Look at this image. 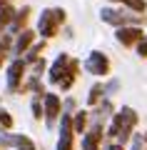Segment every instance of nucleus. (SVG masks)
<instances>
[{"label":"nucleus","instance_id":"obj_21","mask_svg":"<svg viewBox=\"0 0 147 150\" xmlns=\"http://www.w3.org/2000/svg\"><path fill=\"white\" fill-rule=\"evenodd\" d=\"M137 55H140V58H147V33H145V38H142V43L137 45Z\"/></svg>","mask_w":147,"mask_h":150},{"label":"nucleus","instance_id":"obj_20","mask_svg":"<svg viewBox=\"0 0 147 150\" xmlns=\"http://www.w3.org/2000/svg\"><path fill=\"white\" fill-rule=\"evenodd\" d=\"M30 110H32V118H35V120H42V100H40V98H32Z\"/></svg>","mask_w":147,"mask_h":150},{"label":"nucleus","instance_id":"obj_16","mask_svg":"<svg viewBox=\"0 0 147 150\" xmlns=\"http://www.w3.org/2000/svg\"><path fill=\"white\" fill-rule=\"evenodd\" d=\"M77 70H80V63L72 58V65H70V73L65 75L63 80H60V85H58L60 90H70V88L75 85V80H77Z\"/></svg>","mask_w":147,"mask_h":150},{"label":"nucleus","instance_id":"obj_11","mask_svg":"<svg viewBox=\"0 0 147 150\" xmlns=\"http://www.w3.org/2000/svg\"><path fill=\"white\" fill-rule=\"evenodd\" d=\"M100 143H102V120L95 118L92 128L85 130L82 135V150H100Z\"/></svg>","mask_w":147,"mask_h":150},{"label":"nucleus","instance_id":"obj_19","mask_svg":"<svg viewBox=\"0 0 147 150\" xmlns=\"http://www.w3.org/2000/svg\"><path fill=\"white\" fill-rule=\"evenodd\" d=\"M0 128L5 130V133H8V130H13V115L5 110V108H0Z\"/></svg>","mask_w":147,"mask_h":150},{"label":"nucleus","instance_id":"obj_12","mask_svg":"<svg viewBox=\"0 0 147 150\" xmlns=\"http://www.w3.org/2000/svg\"><path fill=\"white\" fill-rule=\"evenodd\" d=\"M0 145H10L13 150H37L27 135L23 133H10V135H0Z\"/></svg>","mask_w":147,"mask_h":150},{"label":"nucleus","instance_id":"obj_2","mask_svg":"<svg viewBox=\"0 0 147 150\" xmlns=\"http://www.w3.org/2000/svg\"><path fill=\"white\" fill-rule=\"evenodd\" d=\"M68 20V13H65V8H45V10L40 13V18H37V35L42 38V40H50V38L58 35L60 25Z\"/></svg>","mask_w":147,"mask_h":150},{"label":"nucleus","instance_id":"obj_22","mask_svg":"<svg viewBox=\"0 0 147 150\" xmlns=\"http://www.w3.org/2000/svg\"><path fill=\"white\" fill-rule=\"evenodd\" d=\"M132 150H145V145H142V135H132Z\"/></svg>","mask_w":147,"mask_h":150},{"label":"nucleus","instance_id":"obj_24","mask_svg":"<svg viewBox=\"0 0 147 150\" xmlns=\"http://www.w3.org/2000/svg\"><path fill=\"white\" fill-rule=\"evenodd\" d=\"M8 3H10V0H0V10H3V8H5Z\"/></svg>","mask_w":147,"mask_h":150},{"label":"nucleus","instance_id":"obj_13","mask_svg":"<svg viewBox=\"0 0 147 150\" xmlns=\"http://www.w3.org/2000/svg\"><path fill=\"white\" fill-rule=\"evenodd\" d=\"M30 13H32V8H20V10H15V18H13V23H10V25H8V35H13V38H15L18 35V33H23V30H25V25H27V18H30Z\"/></svg>","mask_w":147,"mask_h":150},{"label":"nucleus","instance_id":"obj_7","mask_svg":"<svg viewBox=\"0 0 147 150\" xmlns=\"http://www.w3.org/2000/svg\"><path fill=\"white\" fill-rule=\"evenodd\" d=\"M70 65H72V58H70L68 53H60L58 58L53 60L50 70H47V83H50V85H60V80L70 73Z\"/></svg>","mask_w":147,"mask_h":150},{"label":"nucleus","instance_id":"obj_17","mask_svg":"<svg viewBox=\"0 0 147 150\" xmlns=\"http://www.w3.org/2000/svg\"><path fill=\"white\" fill-rule=\"evenodd\" d=\"M72 130H75V135H85V130H87V112L85 110L72 112Z\"/></svg>","mask_w":147,"mask_h":150},{"label":"nucleus","instance_id":"obj_23","mask_svg":"<svg viewBox=\"0 0 147 150\" xmlns=\"http://www.w3.org/2000/svg\"><path fill=\"white\" fill-rule=\"evenodd\" d=\"M107 150H125V148H122V145H117V143H110V145H107Z\"/></svg>","mask_w":147,"mask_h":150},{"label":"nucleus","instance_id":"obj_15","mask_svg":"<svg viewBox=\"0 0 147 150\" xmlns=\"http://www.w3.org/2000/svg\"><path fill=\"white\" fill-rule=\"evenodd\" d=\"M110 3H117V5H125L130 13L135 15H145L147 10V0H110Z\"/></svg>","mask_w":147,"mask_h":150},{"label":"nucleus","instance_id":"obj_3","mask_svg":"<svg viewBox=\"0 0 147 150\" xmlns=\"http://www.w3.org/2000/svg\"><path fill=\"white\" fill-rule=\"evenodd\" d=\"M100 20L107 23V25H112L117 30V28H127V25H137L140 28L142 23H145V15H135V13H130V10H117V8H102L100 10Z\"/></svg>","mask_w":147,"mask_h":150},{"label":"nucleus","instance_id":"obj_6","mask_svg":"<svg viewBox=\"0 0 147 150\" xmlns=\"http://www.w3.org/2000/svg\"><path fill=\"white\" fill-rule=\"evenodd\" d=\"M25 73H27V63L23 58H13L10 65H8V78H5L8 90H10V93H18L23 88V78H25Z\"/></svg>","mask_w":147,"mask_h":150},{"label":"nucleus","instance_id":"obj_5","mask_svg":"<svg viewBox=\"0 0 147 150\" xmlns=\"http://www.w3.org/2000/svg\"><path fill=\"white\" fill-rule=\"evenodd\" d=\"M85 70L95 78H105V75H110V58L102 50H92L85 58Z\"/></svg>","mask_w":147,"mask_h":150},{"label":"nucleus","instance_id":"obj_18","mask_svg":"<svg viewBox=\"0 0 147 150\" xmlns=\"http://www.w3.org/2000/svg\"><path fill=\"white\" fill-rule=\"evenodd\" d=\"M100 100H105V85L102 83H95L87 90V105H97Z\"/></svg>","mask_w":147,"mask_h":150},{"label":"nucleus","instance_id":"obj_8","mask_svg":"<svg viewBox=\"0 0 147 150\" xmlns=\"http://www.w3.org/2000/svg\"><path fill=\"white\" fill-rule=\"evenodd\" d=\"M60 138H58V150H72L75 148V130H72V115L63 112L60 115Z\"/></svg>","mask_w":147,"mask_h":150},{"label":"nucleus","instance_id":"obj_10","mask_svg":"<svg viewBox=\"0 0 147 150\" xmlns=\"http://www.w3.org/2000/svg\"><path fill=\"white\" fill-rule=\"evenodd\" d=\"M37 40V33L30 30V28H25L23 33H18L15 38H13V58H23V55L27 53V50L32 48V43Z\"/></svg>","mask_w":147,"mask_h":150},{"label":"nucleus","instance_id":"obj_14","mask_svg":"<svg viewBox=\"0 0 147 150\" xmlns=\"http://www.w3.org/2000/svg\"><path fill=\"white\" fill-rule=\"evenodd\" d=\"M10 53H13V35L3 33V35H0V68H3V65L8 63Z\"/></svg>","mask_w":147,"mask_h":150},{"label":"nucleus","instance_id":"obj_25","mask_svg":"<svg viewBox=\"0 0 147 150\" xmlns=\"http://www.w3.org/2000/svg\"><path fill=\"white\" fill-rule=\"evenodd\" d=\"M0 148H3V145H0Z\"/></svg>","mask_w":147,"mask_h":150},{"label":"nucleus","instance_id":"obj_4","mask_svg":"<svg viewBox=\"0 0 147 150\" xmlns=\"http://www.w3.org/2000/svg\"><path fill=\"white\" fill-rule=\"evenodd\" d=\"M40 100H42V118H45V125L53 128L60 120V115H63V100H60L58 93H42Z\"/></svg>","mask_w":147,"mask_h":150},{"label":"nucleus","instance_id":"obj_9","mask_svg":"<svg viewBox=\"0 0 147 150\" xmlns=\"http://www.w3.org/2000/svg\"><path fill=\"white\" fill-rule=\"evenodd\" d=\"M145 38V30L137 25H127V28H117L115 30V40L122 45V48H137Z\"/></svg>","mask_w":147,"mask_h":150},{"label":"nucleus","instance_id":"obj_1","mask_svg":"<svg viewBox=\"0 0 147 150\" xmlns=\"http://www.w3.org/2000/svg\"><path fill=\"white\" fill-rule=\"evenodd\" d=\"M135 125H137V110L130 105H122L107 125V138L125 148V143H130L135 135Z\"/></svg>","mask_w":147,"mask_h":150}]
</instances>
